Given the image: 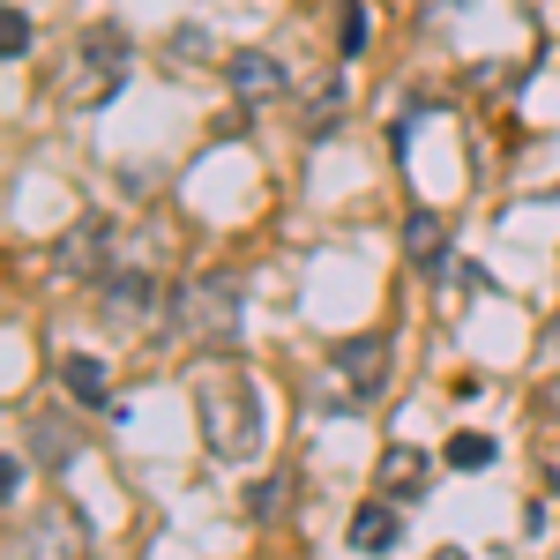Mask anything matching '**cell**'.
Wrapping results in <instances>:
<instances>
[{"label": "cell", "mask_w": 560, "mask_h": 560, "mask_svg": "<svg viewBox=\"0 0 560 560\" xmlns=\"http://www.w3.org/2000/svg\"><path fill=\"white\" fill-rule=\"evenodd\" d=\"M195 411H202L210 456H224V464H255L261 456L269 419H261V396H255V382H247L240 366H210V374L195 382Z\"/></svg>", "instance_id": "6da1fadb"}, {"label": "cell", "mask_w": 560, "mask_h": 560, "mask_svg": "<svg viewBox=\"0 0 560 560\" xmlns=\"http://www.w3.org/2000/svg\"><path fill=\"white\" fill-rule=\"evenodd\" d=\"M173 329L179 337H217V345H232V329H240V284H232V277H195V284H179Z\"/></svg>", "instance_id": "7a4b0ae2"}, {"label": "cell", "mask_w": 560, "mask_h": 560, "mask_svg": "<svg viewBox=\"0 0 560 560\" xmlns=\"http://www.w3.org/2000/svg\"><path fill=\"white\" fill-rule=\"evenodd\" d=\"M329 359H337V374L351 382V396H359V404H374V396L388 388V337H374V329L345 337V345L329 351Z\"/></svg>", "instance_id": "3957f363"}, {"label": "cell", "mask_w": 560, "mask_h": 560, "mask_svg": "<svg viewBox=\"0 0 560 560\" xmlns=\"http://www.w3.org/2000/svg\"><path fill=\"white\" fill-rule=\"evenodd\" d=\"M75 68H83V97L105 105V97L120 90V75H128V38H120V31H90V45L75 52Z\"/></svg>", "instance_id": "277c9868"}, {"label": "cell", "mask_w": 560, "mask_h": 560, "mask_svg": "<svg viewBox=\"0 0 560 560\" xmlns=\"http://www.w3.org/2000/svg\"><path fill=\"white\" fill-rule=\"evenodd\" d=\"M97 300H105V322L128 329V322H150L165 292H158V277H142V269H113V277H97Z\"/></svg>", "instance_id": "5b68a950"}, {"label": "cell", "mask_w": 560, "mask_h": 560, "mask_svg": "<svg viewBox=\"0 0 560 560\" xmlns=\"http://www.w3.org/2000/svg\"><path fill=\"white\" fill-rule=\"evenodd\" d=\"M90 530L75 523V509H38L31 516V560H83Z\"/></svg>", "instance_id": "8992f818"}, {"label": "cell", "mask_w": 560, "mask_h": 560, "mask_svg": "<svg viewBox=\"0 0 560 560\" xmlns=\"http://www.w3.org/2000/svg\"><path fill=\"white\" fill-rule=\"evenodd\" d=\"M224 83H232V97H247V105H269V97H284V60H269V52H232L224 60Z\"/></svg>", "instance_id": "52a82bcc"}, {"label": "cell", "mask_w": 560, "mask_h": 560, "mask_svg": "<svg viewBox=\"0 0 560 560\" xmlns=\"http://www.w3.org/2000/svg\"><path fill=\"white\" fill-rule=\"evenodd\" d=\"M441 255H448V217H441V210H411V217H404V261L441 269Z\"/></svg>", "instance_id": "ba28073f"}, {"label": "cell", "mask_w": 560, "mask_h": 560, "mask_svg": "<svg viewBox=\"0 0 560 560\" xmlns=\"http://www.w3.org/2000/svg\"><path fill=\"white\" fill-rule=\"evenodd\" d=\"M427 478H433L427 448H388V456H382V493H388V501H411V493H427Z\"/></svg>", "instance_id": "9c48e42d"}, {"label": "cell", "mask_w": 560, "mask_h": 560, "mask_svg": "<svg viewBox=\"0 0 560 560\" xmlns=\"http://www.w3.org/2000/svg\"><path fill=\"white\" fill-rule=\"evenodd\" d=\"M396 538H404V516H396L388 501H366V509L351 516V546H359V553H388Z\"/></svg>", "instance_id": "30bf717a"}, {"label": "cell", "mask_w": 560, "mask_h": 560, "mask_svg": "<svg viewBox=\"0 0 560 560\" xmlns=\"http://www.w3.org/2000/svg\"><path fill=\"white\" fill-rule=\"evenodd\" d=\"M292 493H300V478H292V471L255 478V486H247V516H255V523H284V516H292Z\"/></svg>", "instance_id": "8fae6325"}, {"label": "cell", "mask_w": 560, "mask_h": 560, "mask_svg": "<svg viewBox=\"0 0 560 560\" xmlns=\"http://www.w3.org/2000/svg\"><path fill=\"white\" fill-rule=\"evenodd\" d=\"M97 261H105V224H75V232L60 240L52 269H60V277H83V269H97Z\"/></svg>", "instance_id": "7c38bea8"}, {"label": "cell", "mask_w": 560, "mask_h": 560, "mask_svg": "<svg viewBox=\"0 0 560 560\" xmlns=\"http://www.w3.org/2000/svg\"><path fill=\"white\" fill-rule=\"evenodd\" d=\"M60 382H68L75 404H113V396H105V366H97L90 351H68V359H60Z\"/></svg>", "instance_id": "4fadbf2b"}, {"label": "cell", "mask_w": 560, "mask_h": 560, "mask_svg": "<svg viewBox=\"0 0 560 560\" xmlns=\"http://www.w3.org/2000/svg\"><path fill=\"white\" fill-rule=\"evenodd\" d=\"M31 448H38V464H52V471H60V464H75V427H68V419H31Z\"/></svg>", "instance_id": "5bb4252c"}, {"label": "cell", "mask_w": 560, "mask_h": 560, "mask_svg": "<svg viewBox=\"0 0 560 560\" xmlns=\"http://www.w3.org/2000/svg\"><path fill=\"white\" fill-rule=\"evenodd\" d=\"M486 464H493V441L486 433H456L448 441V471H486Z\"/></svg>", "instance_id": "9a60e30c"}, {"label": "cell", "mask_w": 560, "mask_h": 560, "mask_svg": "<svg viewBox=\"0 0 560 560\" xmlns=\"http://www.w3.org/2000/svg\"><path fill=\"white\" fill-rule=\"evenodd\" d=\"M0 52H8V60H23V52H31V15H23V8H8V15H0Z\"/></svg>", "instance_id": "2e32d148"}, {"label": "cell", "mask_w": 560, "mask_h": 560, "mask_svg": "<svg viewBox=\"0 0 560 560\" xmlns=\"http://www.w3.org/2000/svg\"><path fill=\"white\" fill-rule=\"evenodd\" d=\"M337 31H345L337 45H345L351 60H359V52H366V0H345V23H337Z\"/></svg>", "instance_id": "e0dca14e"}, {"label": "cell", "mask_w": 560, "mask_h": 560, "mask_svg": "<svg viewBox=\"0 0 560 560\" xmlns=\"http://www.w3.org/2000/svg\"><path fill=\"white\" fill-rule=\"evenodd\" d=\"M337 113H345V83H329V90H322V105L306 113V128H337Z\"/></svg>", "instance_id": "ac0fdd59"}, {"label": "cell", "mask_w": 560, "mask_h": 560, "mask_svg": "<svg viewBox=\"0 0 560 560\" xmlns=\"http://www.w3.org/2000/svg\"><path fill=\"white\" fill-rule=\"evenodd\" d=\"M0 486H8V501L23 493V456H0Z\"/></svg>", "instance_id": "d6986e66"}, {"label": "cell", "mask_w": 560, "mask_h": 560, "mask_svg": "<svg viewBox=\"0 0 560 560\" xmlns=\"http://www.w3.org/2000/svg\"><path fill=\"white\" fill-rule=\"evenodd\" d=\"M433 560H464V553H456V546H441V553H433Z\"/></svg>", "instance_id": "ffe728a7"}]
</instances>
